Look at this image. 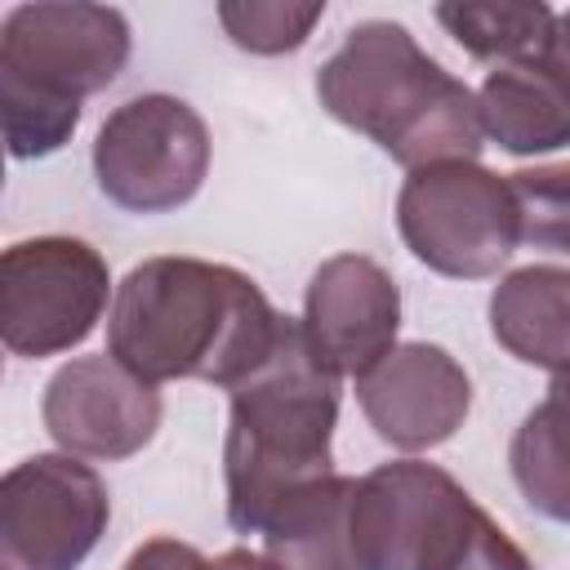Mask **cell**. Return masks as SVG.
<instances>
[{
  "label": "cell",
  "instance_id": "cell-1",
  "mask_svg": "<svg viewBox=\"0 0 570 570\" xmlns=\"http://www.w3.org/2000/svg\"><path fill=\"white\" fill-rule=\"evenodd\" d=\"M276 334L281 316L245 272L205 258H147L116 289L107 356L142 383L205 379L232 392L272 356Z\"/></svg>",
  "mask_w": 570,
  "mask_h": 570
},
{
  "label": "cell",
  "instance_id": "cell-2",
  "mask_svg": "<svg viewBox=\"0 0 570 570\" xmlns=\"http://www.w3.org/2000/svg\"><path fill=\"white\" fill-rule=\"evenodd\" d=\"M316 98L338 125L379 142L410 174L476 160L485 147L476 94L387 18L356 22L343 36L316 71Z\"/></svg>",
  "mask_w": 570,
  "mask_h": 570
},
{
  "label": "cell",
  "instance_id": "cell-3",
  "mask_svg": "<svg viewBox=\"0 0 570 570\" xmlns=\"http://www.w3.org/2000/svg\"><path fill=\"white\" fill-rule=\"evenodd\" d=\"M334 419L338 374L316 356L303 321L281 316L272 356L232 387L223 463L227 521L236 534H263L294 490L330 476Z\"/></svg>",
  "mask_w": 570,
  "mask_h": 570
},
{
  "label": "cell",
  "instance_id": "cell-4",
  "mask_svg": "<svg viewBox=\"0 0 570 570\" xmlns=\"http://www.w3.org/2000/svg\"><path fill=\"white\" fill-rule=\"evenodd\" d=\"M361 570H534L525 552L436 463H383L356 481Z\"/></svg>",
  "mask_w": 570,
  "mask_h": 570
},
{
  "label": "cell",
  "instance_id": "cell-5",
  "mask_svg": "<svg viewBox=\"0 0 570 570\" xmlns=\"http://www.w3.org/2000/svg\"><path fill=\"white\" fill-rule=\"evenodd\" d=\"M396 227L419 263L454 281L494 276L521 245L512 183L476 160L414 169L396 196Z\"/></svg>",
  "mask_w": 570,
  "mask_h": 570
},
{
  "label": "cell",
  "instance_id": "cell-6",
  "mask_svg": "<svg viewBox=\"0 0 570 570\" xmlns=\"http://www.w3.org/2000/svg\"><path fill=\"white\" fill-rule=\"evenodd\" d=\"M209 169V129L191 102L142 94L116 107L94 138L98 191L129 214H169L187 205Z\"/></svg>",
  "mask_w": 570,
  "mask_h": 570
},
{
  "label": "cell",
  "instance_id": "cell-7",
  "mask_svg": "<svg viewBox=\"0 0 570 570\" xmlns=\"http://www.w3.org/2000/svg\"><path fill=\"white\" fill-rule=\"evenodd\" d=\"M107 263L76 236L18 240L0 258V338L13 356L85 343L107 307Z\"/></svg>",
  "mask_w": 570,
  "mask_h": 570
},
{
  "label": "cell",
  "instance_id": "cell-8",
  "mask_svg": "<svg viewBox=\"0 0 570 570\" xmlns=\"http://www.w3.org/2000/svg\"><path fill=\"white\" fill-rule=\"evenodd\" d=\"M111 517L102 476L71 454H31L0 481V566L76 570Z\"/></svg>",
  "mask_w": 570,
  "mask_h": 570
},
{
  "label": "cell",
  "instance_id": "cell-9",
  "mask_svg": "<svg viewBox=\"0 0 570 570\" xmlns=\"http://www.w3.org/2000/svg\"><path fill=\"white\" fill-rule=\"evenodd\" d=\"M129 62V22L107 4H18L0 22V80L80 102Z\"/></svg>",
  "mask_w": 570,
  "mask_h": 570
},
{
  "label": "cell",
  "instance_id": "cell-10",
  "mask_svg": "<svg viewBox=\"0 0 570 570\" xmlns=\"http://www.w3.org/2000/svg\"><path fill=\"white\" fill-rule=\"evenodd\" d=\"M40 414L49 436L71 454L129 459L156 436L160 396L156 383H142L102 352V356L67 361L49 379Z\"/></svg>",
  "mask_w": 570,
  "mask_h": 570
},
{
  "label": "cell",
  "instance_id": "cell-11",
  "mask_svg": "<svg viewBox=\"0 0 570 570\" xmlns=\"http://www.w3.org/2000/svg\"><path fill=\"white\" fill-rule=\"evenodd\" d=\"M401 325V294L396 281L361 254H338L316 267L307 285L303 330L316 356L343 379L374 374L396 343Z\"/></svg>",
  "mask_w": 570,
  "mask_h": 570
},
{
  "label": "cell",
  "instance_id": "cell-12",
  "mask_svg": "<svg viewBox=\"0 0 570 570\" xmlns=\"http://www.w3.org/2000/svg\"><path fill=\"white\" fill-rule=\"evenodd\" d=\"M356 401L370 428L396 450H432L450 441L472 405V383L463 365L436 343H405L356 379Z\"/></svg>",
  "mask_w": 570,
  "mask_h": 570
},
{
  "label": "cell",
  "instance_id": "cell-13",
  "mask_svg": "<svg viewBox=\"0 0 570 570\" xmlns=\"http://www.w3.org/2000/svg\"><path fill=\"white\" fill-rule=\"evenodd\" d=\"M352 476H321L294 490L267 521L263 548L276 570H361L352 543Z\"/></svg>",
  "mask_w": 570,
  "mask_h": 570
},
{
  "label": "cell",
  "instance_id": "cell-14",
  "mask_svg": "<svg viewBox=\"0 0 570 570\" xmlns=\"http://www.w3.org/2000/svg\"><path fill=\"white\" fill-rule=\"evenodd\" d=\"M481 129L512 156H534L570 142V89L539 62H508L481 80Z\"/></svg>",
  "mask_w": 570,
  "mask_h": 570
},
{
  "label": "cell",
  "instance_id": "cell-15",
  "mask_svg": "<svg viewBox=\"0 0 570 570\" xmlns=\"http://www.w3.org/2000/svg\"><path fill=\"white\" fill-rule=\"evenodd\" d=\"M490 334L525 365H570V267H521L490 294Z\"/></svg>",
  "mask_w": 570,
  "mask_h": 570
},
{
  "label": "cell",
  "instance_id": "cell-16",
  "mask_svg": "<svg viewBox=\"0 0 570 570\" xmlns=\"http://www.w3.org/2000/svg\"><path fill=\"white\" fill-rule=\"evenodd\" d=\"M508 463L525 503L539 517L570 525V410L552 396L530 410L512 436Z\"/></svg>",
  "mask_w": 570,
  "mask_h": 570
},
{
  "label": "cell",
  "instance_id": "cell-17",
  "mask_svg": "<svg viewBox=\"0 0 570 570\" xmlns=\"http://www.w3.org/2000/svg\"><path fill=\"white\" fill-rule=\"evenodd\" d=\"M552 9L548 4H517V0H450L436 4V22L481 62H525L534 58L552 36Z\"/></svg>",
  "mask_w": 570,
  "mask_h": 570
},
{
  "label": "cell",
  "instance_id": "cell-18",
  "mask_svg": "<svg viewBox=\"0 0 570 570\" xmlns=\"http://www.w3.org/2000/svg\"><path fill=\"white\" fill-rule=\"evenodd\" d=\"M0 116H4V142L13 160H36L58 151L76 120H80V102H62L49 94H36L18 80H0Z\"/></svg>",
  "mask_w": 570,
  "mask_h": 570
},
{
  "label": "cell",
  "instance_id": "cell-19",
  "mask_svg": "<svg viewBox=\"0 0 570 570\" xmlns=\"http://www.w3.org/2000/svg\"><path fill=\"white\" fill-rule=\"evenodd\" d=\"M325 18V4H289V0H232L218 4V22L232 36V45L249 53H294L312 27Z\"/></svg>",
  "mask_w": 570,
  "mask_h": 570
},
{
  "label": "cell",
  "instance_id": "cell-20",
  "mask_svg": "<svg viewBox=\"0 0 570 570\" xmlns=\"http://www.w3.org/2000/svg\"><path fill=\"white\" fill-rule=\"evenodd\" d=\"M508 183L521 209V240L534 249L570 254V165L517 169Z\"/></svg>",
  "mask_w": 570,
  "mask_h": 570
},
{
  "label": "cell",
  "instance_id": "cell-21",
  "mask_svg": "<svg viewBox=\"0 0 570 570\" xmlns=\"http://www.w3.org/2000/svg\"><path fill=\"white\" fill-rule=\"evenodd\" d=\"M125 570H214L196 548L178 543V539H147L129 561Z\"/></svg>",
  "mask_w": 570,
  "mask_h": 570
},
{
  "label": "cell",
  "instance_id": "cell-22",
  "mask_svg": "<svg viewBox=\"0 0 570 570\" xmlns=\"http://www.w3.org/2000/svg\"><path fill=\"white\" fill-rule=\"evenodd\" d=\"M534 58H539V62L570 89V9L552 18V36H548V45H543Z\"/></svg>",
  "mask_w": 570,
  "mask_h": 570
},
{
  "label": "cell",
  "instance_id": "cell-23",
  "mask_svg": "<svg viewBox=\"0 0 570 570\" xmlns=\"http://www.w3.org/2000/svg\"><path fill=\"white\" fill-rule=\"evenodd\" d=\"M214 570H276L267 557H254V552H245V548H232L227 557H218V566Z\"/></svg>",
  "mask_w": 570,
  "mask_h": 570
},
{
  "label": "cell",
  "instance_id": "cell-24",
  "mask_svg": "<svg viewBox=\"0 0 570 570\" xmlns=\"http://www.w3.org/2000/svg\"><path fill=\"white\" fill-rule=\"evenodd\" d=\"M548 396H552L557 405H566V410H570V365H561V370L552 374V387H548Z\"/></svg>",
  "mask_w": 570,
  "mask_h": 570
}]
</instances>
